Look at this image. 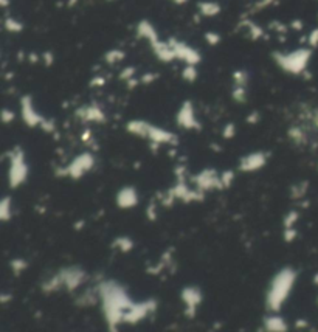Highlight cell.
I'll return each instance as SVG.
<instances>
[{
	"label": "cell",
	"mask_w": 318,
	"mask_h": 332,
	"mask_svg": "<svg viewBox=\"0 0 318 332\" xmlns=\"http://www.w3.org/2000/svg\"><path fill=\"white\" fill-rule=\"evenodd\" d=\"M278 0H256V3L253 5V11H259V10H266V8L272 6L276 3Z\"/></svg>",
	"instance_id": "cell-31"
},
{
	"label": "cell",
	"mask_w": 318,
	"mask_h": 332,
	"mask_svg": "<svg viewBox=\"0 0 318 332\" xmlns=\"http://www.w3.org/2000/svg\"><path fill=\"white\" fill-rule=\"evenodd\" d=\"M315 283L318 284V275H315Z\"/></svg>",
	"instance_id": "cell-44"
},
{
	"label": "cell",
	"mask_w": 318,
	"mask_h": 332,
	"mask_svg": "<svg viewBox=\"0 0 318 332\" xmlns=\"http://www.w3.org/2000/svg\"><path fill=\"white\" fill-rule=\"evenodd\" d=\"M270 28H273V30L279 31V33H286V31H287V26H286L284 23H279V22H276V21L270 23Z\"/></svg>",
	"instance_id": "cell-37"
},
{
	"label": "cell",
	"mask_w": 318,
	"mask_h": 332,
	"mask_svg": "<svg viewBox=\"0 0 318 332\" xmlns=\"http://www.w3.org/2000/svg\"><path fill=\"white\" fill-rule=\"evenodd\" d=\"M126 59V53L120 48H112V50H107L106 55H104V61L107 64H118V62H121Z\"/></svg>",
	"instance_id": "cell-23"
},
{
	"label": "cell",
	"mask_w": 318,
	"mask_h": 332,
	"mask_svg": "<svg viewBox=\"0 0 318 332\" xmlns=\"http://www.w3.org/2000/svg\"><path fill=\"white\" fill-rule=\"evenodd\" d=\"M126 129L132 135H137L140 138H146L151 141V145H172L176 143L177 137L172 132L159 128L156 124L148 123L144 120H132L126 124Z\"/></svg>",
	"instance_id": "cell-3"
},
{
	"label": "cell",
	"mask_w": 318,
	"mask_h": 332,
	"mask_svg": "<svg viewBox=\"0 0 318 332\" xmlns=\"http://www.w3.org/2000/svg\"><path fill=\"white\" fill-rule=\"evenodd\" d=\"M135 75H137V68H135L134 66H129V67H124V68L121 70L120 78H121V79H124L126 83H127V81H129V79H132V78H137Z\"/></svg>",
	"instance_id": "cell-29"
},
{
	"label": "cell",
	"mask_w": 318,
	"mask_h": 332,
	"mask_svg": "<svg viewBox=\"0 0 318 332\" xmlns=\"http://www.w3.org/2000/svg\"><path fill=\"white\" fill-rule=\"evenodd\" d=\"M262 326H264V332H287L289 331L287 321L283 317L276 315L275 312L264 318V325Z\"/></svg>",
	"instance_id": "cell-18"
},
{
	"label": "cell",
	"mask_w": 318,
	"mask_h": 332,
	"mask_svg": "<svg viewBox=\"0 0 318 332\" xmlns=\"http://www.w3.org/2000/svg\"><path fill=\"white\" fill-rule=\"evenodd\" d=\"M11 199L10 197H5L0 205V214H2V221H8L13 214V206H11Z\"/></svg>",
	"instance_id": "cell-25"
},
{
	"label": "cell",
	"mask_w": 318,
	"mask_h": 332,
	"mask_svg": "<svg viewBox=\"0 0 318 332\" xmlns=\"http://www.w3.org/2000/svg\"><path fill=\"white\" fill-rule=\"evenodd\" d=\"M8 157H10L8 180H10L11 188H17L26 180V177H28V165H26L25 154L21 148H14Z\"/></svg>",
	"instance_id": "cell-6"
},
{
	"label": "cell",
	"mask_w": 318,
	"mask_h": 332,
	"mask_svg": "<svg viewBox=\"0 0 318 332\" xmlns=\"http://www.w3.org/2000/svg\"><path fill=\"white\" fill-rule=\"evenodd\" d=\"M0 5H2L3 8H8L10 6V0H0Z\"/></svg>",
	"instance_id": "cell-43"
},
{
	"label": "cell",
	"mask_w": 318,
	"mask_h": 332,
	"mask_svg": "<svg viewBox=\"0 0 318 332\" xmlns=\"http://www.w3.org/2000/svg\"><path fill=\"white\" fill-rule=\"evenodd\" d=\"M14 118H16V115H14L13 111H10V109H3V111H2V121H3L5 124L11 123Z\"/></svg>",
	"instance_id": "cell-34"
},
{
	"label": "cell",
	"mask_w": 318,
	"mask_h": 332,
	"mask_svg": "<svg viewBox=\"0 0 318 332\" xmlns=\"http://www.w3.org/2000/svg\"><path fill=\"white\" fill-rule=\"evenodd\" d=\"M295 278H296V273L290 267H284L283 270H279L273 276V280H272L270 287L267 290V298H266L267 309L270 312L276 313L283 308V304L286 303L290 292L294 289Z\"/></svg>",
	"instance_id": "cell-2"
},
{
	"label": "cell",
	"mask_w": 318,
	"mask_h": 332,
	"mask_svg": "<svg viewBox=\"0 0 318 332\" xmlns=\"http://www.w3.org/2000/svg\"><path fill=\"white\" fill-rule=\"evenodd\" d=\"M233 178H234V173L233 171H224L221 174V180H222V186L227 188L233 183Z\"/></svg>",
	"instance_id": "cell-33"
},
{
	"label": "cell",
	"mask_w": 318,
	"mask_h": 332,
	"mask_svg": "<svg viewBox=\"0 0 318 332\" xmlns=\"http://www.w3.org/2000/svg\"><path fill=\"white\" fill-rule=\"evenodd\" d=\"M197 76H199L197 66L185 64L183 70H182V78H183L185 81H188V83H194V81L197 79Z\"/></svg>",
	"instance_id": "cell-24"
},
{
	"label": "cell",
	"mask_w": 318,
	"mask_h": 332,
	"mask_svg": "<svg viewBox=\"0 0 318 332\" xmlns=\"http://www.w3.org/2000/svg\"><path fill=\"white\" fill-rule=\"evenodd\" d=\"M135 34H137L138 39L149 42V45H152L154 42H157L160 39L157 28L148 19H143L137 23V26H135Z\"/></svg>",
	"instance_id": "cell-15"
},
{
	"label": "cell",
	"mask_w": 318,
	"mask_h": 332,
	"mask_svg": "<svg viewBox=\"0 0 318 332\" xmlns=\"http://www.w3.org/2000/svg\"><path fill=\"white\" fill-rule=\"evenodd\" d=\"M275 64L289 75H301L306 71L309 62L312 59L311 48H296L292 51H275L273 55Z\"/></svg>",
	"instance_id": "cell-4"
},
{
	"label": "cell",
	"mask_w": 318,
	"mask_h": 332,
	"mask_svg": "<svg viewBox=\"0 0 318 332\" xmlns=\"http://www.w3.org/2000/svg\"><path fill=\"white\" fill-rule=\"evenodd\" d=\"M204 38H205V42L208 44V45H211V47H216V45H219L222 38H221V34L219 33H216V31H206L204 34Z\"/></svg>",
	"instance_id": "cell-27"
},
{
	"label": "cell",
	"mask_w": 318,
	"mask_h": 332,
	"mask_svg": "<svg viewBox=\"0 0 318 332\" xmlns=\"http://www.w3.org/2000/svg\"><path fill=\"white\" fill-rule=\"evenodd\" d=\"M104 84H106V79L103 76H95L92 81H90V86L92 87H101Z\"/></svg>",
	"instance_id": "cell-38"
},
{
	"label": "cell",
	"mask_w": 318,
	"mask_h": 332,
	"mask_svg": "<svg viewBox=\"0 0 318 332\" xmlns=\"http://www.w3.org/2000/svg\"><path fill=\"white\" fill-rule=\"evenodd\" d=\"M295 326H296L298 329H303V328H307V321H304V320H298V321L295 323Z\"/></svg>",
	"instance_id": "cell-41"
},
{
	"label": "cell",
	"mask_w": 318,
	"mask_h": 332,
	"mask_svg": "<svg viewBox=\"0 0 318 332\" xmlns=\"http://www.w3.org/2000/svg\"><path fill=\"white\" fill-rule=\"evenodd\" d=\"M21 115H22L23 123L26 124V126H30V128H36V126L41 128L42 121L45 120L44 116L38 112V109L34 107V103H33L30 95L22 96V100H21Z\"/></svg>",
	"instance_id": "cell-9"
},
{
	"label": "cell",
	"mask_w": 318,
	"mask_h": 332,
	"mask_svg": "<svg viewBox=\"0 0 318 332\" xmlns=\"http://www.w3.org/2000/svg\"><path fill=\"white\" fill-rule=\"evenodd\" d=\"M194 183L197 185V188L202 193L208 191V190H219V188H224L222 180H221V174L211 168H206L204 171L199 173L194 177Z\"/></svg>",
	"instance_id": "cell-10"
},
{
	"label": "cell",
	"mask_w": 318,
	"mask_h": 332,
	"mask_svg": "<svg viewBox=\"0 0 318 332\" xmlns=\"http://www.w3.org/2000/svg\"><path fill=\"white\" fill-rule=\"evenodd\" d=\"M99 300L103 304V312L111 332H118V325L124 321V315L132 306L134 301L120 284L114 281L101 283L98 287Z\"/></svg>",
	"instance_id": "cell-1"
},
{
	"label": "cell",
	"mask_w": 318,
	"mask_h": 332,
	"mask_svg": "<svg viewBox=\"0 0 318 332\" xmlns=\"http://www.w3.org/2000/svg\"><path fill=\"white\" fill-rule=\"evenodd\" d=\"M152 53L156 55V58L161 62H165V64H168V62H172L176 59V53H174V48H172L171 42L169 41H161L159 39L157 42H154L152 45Z\"/></svg>",
	"instance_id": "cell-16"
},
{
	"label": "cell",
	"mask_w": 318,
	"mask_h": 332,
	"mask_svg": "<svg viewBox=\"0 0 318 332\" xmlns=\"http://www.w3.org/2000/svg\"><path fill=\"white\" fill-rule=\"evenodd\" d=\"M75 113L78 118L84 123H104L106 121L104 111L96 104H87V106L79 107Z\"/></svg>",
	"instance_id": "cell-14"
},
{
	"label": "cell",
	"mask_w": 318,
	"mask_h": 332,
	"mask_svg": "<svg viewBox=\"0 0 318 332\" xmlns=\"http://www.w3.org/2000/svg\"><path fill=\"white\" fill-rule=\"evenodd\" d=\"M114 247L120 248L121 252H129V250L134 247V244H132V241H131V239H127V238H120V239H116V241L114 242Z\"/></svg>",
	"instance_id": "cell-28"
},
{
	"label": "cell",
	"mask_w": 318,
	"mask_h": 332,
	"mask_svg": "<svg viewBox=\"0 0 318 332\" xmlns=\"http://www.w3.org/2000/svg\"><path fill=\"white\" fill-rule=\"evenodd\" d=\"M3 26H5V30L6 31H10L13 34L16 33H22L23 28H25V25L19 21V19H16V17L13 16H8L6 19L3 21Z\"/></svg>",
	"instance_id": "cell-21"
},
{
	"label": "cell",
	"mask_w": 318,
	"mask_h": 332,
	"mask_svg": "<svg viewBox=\"0 0 318 332\" xmlns=\"http://www.w3.org/2000/svg\"><path fill=\"white\" fill-rule=\"evenodd\" d=\"M156 79H157V75H156V73H144V75L140 78V83H141V84H151V83H154Z\"/></svg>",
	"instance_id": "cell-35"
},
{
	"label": "cell",
	"mask_w": 318,
	"mask_h": 332,
	"mask_svg": "<svg viewBox=\"0 0 318 332\" xmlns=\"http://www.w3.org/2000/svg\"><path fill=\"white\" fill-rule=\"evenodd\" d=\"M250 81V75L247 70H236L233 71V87H247Z\"/></svg>",
	"instance_id": "cell-22"
},
{
	"label": "cell",
	"mask_w": 318,
	"mask_h": 332,
	"mask_svg": "<svg viewBox=\"0 0 318 332\" xmlns=\"http://www.w3.org/2000/svg\"><path fill=\"white\" fill-rule=\"evenodd\" d=\"M86 280V272L79 267H66L59 270L56 275H53L44 283L42 289L45 292H56L59 289H67V290H75L84 283Z\"/></svg>",
	"instance_id": "cell-5"
},
{
	"label": "cell",
	"mask_w": 318,
	"mask_h": 332,
	"mask_svg": "<svg viewBox=\"0 0 318 332\" xmlns=\"http://www.w3.org/2000/svg\"><path fill=\"white\" fill-rule=\"evenodd\" d=\"M259 118H261V116H259L258 112H251V113L247 116V123H250V124H256V123L259 121Z\"/></svg>",
	"instance_id": "cell-39"
},
{
	"label": "cell",
	"mask_w": 318,
	"mask_h": 332,
	"mask_svg": "<svg viewBox=\"0 0 318 332\" xmlns=\"http://www.w3.org/2000/svg\"><path fill=\"white\" fill-rule=\"evenodd\" d=\"M109 2H114V0H109Z\"/></svg>",
	"instance_id": "cell-45"
},
{
	"label": "cell",
	"mask_w": 318,
	"mask_h": 332,
	"mask_svg": "<svg viewBox=\"0 0 318 332\" xmlns=\"http://www.w3.org/2000/svg\"><path fill=\"white\" fill-rule=\"evenodd\" d=\"M137 202H138V194H137V190L132 186H124L116 194V203L120 205L121 208H132L134 205H137Z\"/></svg>",
	"instance_id": "cell-17"
},
{
	"label": "cell",
	"mask_w": 318,
	"mask_h": 332,
	"mask_svg": "<svg viewBox=\"0 0 318 332\" xmlns=\"http://www.w3.org/2000/svg\"><path fill=\"white\" fill-rule=\"evenodd\" d=\"M290 28L292 30H303V21H292V23H290Z\"/></svg>",
	"instance_id": "cell-40"
},
{
	"label": "cell",
	"mask_w": 318,
	"mask_h": 332,
	"mask_svg": "<svg viewBox=\"0 0 318 332\" xmlns=\"http://www.w3.org/2000/svg\"><path fill=\"white\" fill-rule=\"evenodd\" d=\"M267 154L264 151H256V152H250V154H245L239 160V169L242 173H254L258 169L264 168L267 163Z\"/></svg>",
	"instance_id": "cell-12"
},
{
	"label": "cell",
	"mask_w": 318,
	"mask_h": 332,
	"mask_svg": "<svg viewBox=\"0 0 318 332\" xmlns=\"http://www.w3.org/2000/svg\"><path fill=\"white\" fill-rule=\"evenodd\" d=\"M239 28L241 30H245V33H247V36L251 39V41H258V39H262L264 38V30L261 28V25L254 23L253 21L250 19H245L239 23Z\"/></svg>",
	"instance_id": "cell-20"
},
{
	"label": "cell",
	"mask_w": 318,
	"mask_h": 332,
	"mask_svg": "<svg viewBox=\"0 0 318 332\" xmlns=\"http://www.w3.org/2000/svg\"><path fill=\"white\" fill-rule=\"evenodd\" d=\"M168 41L171 42L172 48H174L176 59L185 62V64H193V66L201 64L202 55L197 48H194L193 45H189V44H186L183 41H179L176 38H169Z\"/></svg>",
	"instance_id": "cell-8"
},
{
	"label": "cell",
	"mask_w": 318,
	"mask_h": 332,
	"mask_svg": "<svg viewBox=\"0 0 318 332\" xmlns=\"http://www.w3.org/2000/svg\"><path fill=\"white\" fill-rule=\"evenodd\" d=\"M307 44H309V48H317L318 47V26L311 30L307 36Z\"/></svg>",
	"instance_id": "cell-30"
},
{
	"label": "cell",
	"mask_w": 318,
	"mask_h": 332,
	"mask_svg": "<svg viewBox=\"0 0 318 332\" xmlns=\"http://www.w3.org/2000/svg\"><path fill=\"white\" fill-rule=\"evenodd\" d=\"M197 10L204 17H216L222 13V5L216 0H202L197 3Z\"/></svg>",
	"instance_id": "cell-19"
},
{
	"label": "cell",
	"mask_w": 318,
	"mask_h": 332,
	"mask_svg": "<svg viewBox=\"0 0 318 332\" xmlns=\"http://www.w3.org/2000/svg\"><path fill=\"white\" fill-rule=\"evenodd\" d=\"M42 61L45 62V66H51L53 61H54V56L51 51H44L42 53Z\"/></svg>",
	"instance_id": "cell-36"
},
{
	"label": "cell",
	"mask_w": 318,
	"mask_h": 332,
	"mask_svg": "<svg viewBox=\"0 0 318 332\" xmlns=\"http://www.w3.org/2000/svg\"><path fill=\"white\" fill-rule=\"evenodd\" d=\"M182 301L185 304V313L186 317L193 318L196 315V310L199 308V304L202 303V292L199 287H185L182 290Z\"/></svg>",
	"instance_id": "cell-13"
},
{
	"label": "cell",
	"mask_w": 318,
	"mask_h": 332,
	"mask_svg": "<svg viewBox=\"0 0 318 332\" xmlns=\"http://www.w3.org/2000/svg\"><path fill=\"white\" fill-rule=\"evenodd\" d=\"M93 166H95V157L92 152H83V154L76 155L66 168H64L62 176H68L71 178H81Z\"/></svg>",
	"instance_id": "cell-7"
},
{
	"label": "cell",
	"mask_w": 318,
	"mask_h": 332,
	"mask_svg": "<svg viewBox=\"0 0 318 332\" xmlns=\"http://www.w3.org/2000/svg\"><path fill=\"white\" fill-rule=\"evenodd\" d=\"M176 121L180 128L183 129H201V123L196 118V111L194 106L191 101H185L183 104L180 106V109L176 115Z\"/></svg>",
	"instance_id": "cell-11"
},
{
	"label": "cell",
	"mask_w": 318,
	"mask_h": 332,
	"mask_svg": "<svg viewBox=\"0 0 318 332\" xmlns=\"http://www.w3.org/2000/svg\"><path fill=\"white\" fill-rule=\"evenodd\" d=\"M171 2H174L176 5H185L188 3V0H171Z\"/></svg>",
	"instance_id": "cell-42"
},
{
	"label": "cell",
	"mask_w": 318,
	"mask_h": 332,
	"mask_svg": "<svg viewBox=\"0 0 318 332\" xmlns=\"http://www.w3.org/2000/svg\"><path fill=\"white\" fill-rule=\"evenodd\" d=\"M231 96L236 103H245V100H247V87H233Z\"/></svg>",
	"instance_id": "cell-26"
},
{
	"label": "cell",
	"mask_w": 318,
	"mask_h": 332,
	"mask_svg": "<svg viewBox=\"0 0 318 332\" xmlns=\"http://www.w3.org/2000/svg\"><path fill=\"white\" fill-rule=\"evenodd\" d=\"M222 135H224V138H227V140H230V138H233V137L236 135V126H234L233 123L225 124V126H224V131H222Z\"/></svg>",
	"instance_id": "cell-32"
}]
</instances>
